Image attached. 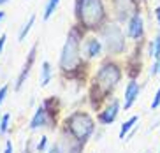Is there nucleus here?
Instances as JSON below:
<instances>
[{
    "mask_svg": "<svg viewBox=\"0 0 160 153\" xmlns=\"http://www.w3.org/2000/svg\"><path fill=\"white\" fill-rule=\"evenodd\" d=\"M122 78H123V69L120 67L118 62L113 60L102 62L97 74L93 76V81L90 83V92H88L90 106L93 109H99L102 106V102L108 100L111 97V93L116 90Z\"/></svg>",
    "mask_w": 160,
    "mask_h": 153,
    "instance_id": "nucleus-1",
    "label": "nucleus"
},
{
    "mask_svg": "<svg viewBox=\"0 0 160 153\" xmlns=\"http://www.w3.org/2000/svg\"><path fill=\"white\" fill-rule=\"evenodd\" d=\"M86 30L81 25H72L69 33H67V41L62 48L60 53V62H58V67L63 72V76H76L78 72H81V69H86L88 60L83 56V41H85Z\"/></svg>",
    "mask_w": 160,
    "mask_h": 153,
    "instance_id": "nucleus-2",
    "label": "nucleus"
},
{
    "mask_svg": "<svg viewBox=\"0 0 160 153\" xmlns=\"http://www.w3.org/2000/svg\"><path fill=\"white\" fill-rule=\"evenodd\" d=\"M74 16L86 32H99L109 21L104 0H74Z\"/></svg>",
    "mask_w": 160,
    "mask_h": 153,
    "instance_id": "nucleus-3",
    "label": "nucleus"
},
{
    "mask_svg": "<svg viewBox=\"0 0 160 153\" xmlns=\"http://www.w3.org/2000/svg\"><path fill=\"white\" fill-rule=\"evenodd\" d=\"M62 127H65L78 141L86 144L88 139L95 132V120L90 113L79 109V111H74L67 116L65 120H63V125Z\"/></svg>",
    "mask_w": 160,
    "mask_h": 153,
    "instance_id": "nucleus-4",
    "label": "nucleus"
},
{
    "mask_svg": "<svg viewBox=\"0 0 160 153\" xmlns=\"http://www.w3.org/2000/svg\"><path fill=\"white\" fill-rule=\"evenodd\" d=\"M99 35L108 55H122V53H125V49H127V39H125L127 33L122 30L118 21L109 19L108 23L99 30Z\"/></svg>",
    "mask_w": 160,
    "mask_h": 153,
    "instance_id": "nucleus-5",
    "label": "nucleus"
},
{
    "mask_svg": "<svg viewBox=\"0 0 160 153\" xmlns=\"http://www.w3.org/2000/svg\"><path fill=\"white\" fill-rule=\"evenodd\" d=\"M114 19L118 23H127L136 14H141V0H111Z\"/></svg>",
    "mask_w": 160,
    "mask_h": 153,
    "instance_id": "nucleus-6",
    "label": "nucleus"
},
{
    "mask_svg": "<svg viewBox=\"0 0 160 153\" xmlns=\"http://www.w3.org/2000/svg\"><path fill=\"white\" fill-rule=\"evenodd\" d=\"M57 144L60 153H83V150H85V143L78 141L65 127L60 129V139Z\"/></svg>",
    "mask_w": 160,
    "mask_h": 153,
    "instance_id": "nucleus-7",
    "label": "nucleus"
},
{
    "mask_svg": "<svg viewBox=\"0 0 160 153\" xmlns=\"http://www.w3.org/2000/svg\"><path fill=\"white\" fill-rule=\"evenodd\" d=\"M122 109L123 107H122V104H120V100H118V99H113L104 109H100V111L97 113V121H99L100 125H113Z\"/></svg>",
    "mask_w": 160,
    "mask_h": 153,
    "instance_id": "nucleus-8",
    "label": "nucleus"
},
{
    "mask_svg": "<svg viewBox=\"0 0 160 153\" xmlns=\"http://www.w3.org/2000/svg\"><path fill=\"white\" fill-rule=\"evenodd\" d=\"M35 56H37V42L30 48L28 55H27V60H25L23 67H21V70H19L18 79H16V83H14V90H16V92H19V90H21V86L25 84V81H27V78H28V74H30V70H32L33 64H35Z\"/></svg>",
    "mask_w": 160,
    "mask_h": 153,
    "instance_id": "nucleus-9",
    "label": "nucleus"
},
{
    "mask_svg": "<svg viewBox=\"0 0 160 153\" xmlns=\"http://www.w3.org/2000/svg\"><path fill=\"white\" fill-rule=\"evenodd\" d=\"M104 44L97 35H90L83 41V46H81V51H83V56L86 60H95L102 55Z\"/></svg>",
    "mask_w": 160,
    "mask_h": 153,
    "instance_id": "nucleus-10",
    "label": "nucleus"
},
{
    "mask_svg": "<svg viewBox=\"0 0 160 153\" xmlns=\"http://www.w3.org/2000/svg\"><path fill=\"white\" fill-rule=\"evenodd\" d=\"M125 25H127V28H125L127 39H132V41H136V42L142 41V37H144V21H142L141 14L132 16Z\"/></svg>",
    "mask_w": 160,
    "mask_h": 153,
    "instance_id": "nucleus-11",
    "label": "nucleus"
},
{
    "mask_svg": "<svg viewBox=\"0 0 160 153\" xmlns=\"http://www.w3.org/2000/svg\"><path fill=\"white\" fill-rule=\"evenodd\" d=\"M139 93H141V86L137 84L136 79H130L127 83V86H125V95H123V104H122V107L125 111L132 109V106L139 99Z\"/></svg>",
    "mask_w": 160,
    "mask_h": 153,
    "instance_id": "nucleus-12",
    "label": "nucleus"
},
{
    "mask_svg": "<svg viewBox=\"0 0 160 153\" xmlns=\"http://www.w3.org/2000/svg\"><path fill=\"white\" fill-rule=\"evenodd\" d=\"M42 106L46 109L48 116H49V121H51V129L58 125V116H60L62 111V102L58 97H48L42 100Z\"/></svg>",
    "mask_w": 160,
    "mask_h": 153,
    "instance_id": "nucleus-13",
    "label": "nucleus"
},
{
    "mask_svg": "<svg viewBox=\"0 0 160 153\" xmlns=\"http://www.w3.org/2000/svg\"><path fill=\"white\" fill-rule=\"evenodd\" d=\"M41 127H49V129H51L49 116H48V113H46V109H44L42 104L35 109L32 120H30V123H28V129L30 130H37V129H41Z\"/></svg>",
    "mask_w": 160,
    "mask_h": 153,
    "instance_id": "nucleus-14",
    "label": "nucleus"
},
{
    "mask_svg": "<svg viewBox=\"0 0 160 153\" xmlns=\"http://www.w3.org/2000/svg\"><path fill=\"white\" fill-rule=\"evenodd\" d=\"M53 79V67L49 62H42V65H41V86H48L49 84V81Z\"/></svg>",
    "mask_w": 160,
    "mask_h": 153,
    "instance_id": "nucleus-15",
    "label": "nucleus"
},
{
    "mask_svg": "<svg viewBox=\"0 0 160 153\" xmlns=\"http://www.w3.org/2000/svg\"><path fill=\"white\" fill-rule=\"evenodd\" d=\"M137 121H139V116H130L128 120H125L122 123V127H120V134H118V137H120V139H125V137L128 135V132L136 127Z\"/></svg>",
    "mask_w": 160,
    "mask_h": 153,
    "instance_id": "nucleus-16",
    "label": "nucleus"
},
{
    "mask_svg": "<svg viewBox=\"0 0 160 153\" xmlns=\"http://www.w3.org/2000/svg\"><path fill=\"white\" fill-rule=\"evenodd\" d=\"M33 23H35V14H32L28 18V21L21 27V30H19V33H18V41L19 42H23L25 39H27V35H28V32L32 30V27H33Z\"/></svg>",
    "mask_w": 160,
    "mask_h": 153,
    "instance_id": "nucleus-17",
    "label": "nucleus"
},
{
    "mask_svg": "<svg viewBox=\"0 0 160 153\" xmlns=\"http://www.w3.org/2000/svg\"><path fill=\"white\" fill-rule=\"evenodd\" d=\"M148 55L155 60H160V32L155 35V39L150 42V53Z\"/></svg>",
    "mask_w": 160,
    "mask_h": 153,
    "instance_id": "nucleus-18",
    "label": "nucleus"
},
{
    "mask_svg": "<svg viewBox=\"0 0 160 153\" xmlns=\"http://www.w3.org/2000/svg\"><path fill=\"white\" fill-rule=\"evenodd\" d=\"M58 4H60V0H48L46 7H44V14H42V18H44V19H49V18H51L53 13L57 11Z\"/></svg>",
    "mask_w": 160,
    "mask_h": 153,
    "instance_id": "nucleus-19",
    "label": "nucleus"
},
{
    "mask_svg": "<svg viewBox=\"0 0 160 153\" xmlns=\"http://www.w3.org/2000/svg\"><path fill=\"white\" fill-rule=\"evenodd\" d=\"M9 127H11V115L5 113L2 115V120H0V135H5L9 132Z\"/></svg>",
    "mask_w": 160,
    "mask_h": 153,
    "instance_id": "nucleus-20",
    "label": "nucleus"
},
{
    "mask_svg": "<svg viewBox=\"0 0 160 153\" xmlns=\"http://www.w3.org/2000/svg\"><path fill=\"white\" fill-rule=\"evenodd\" d=\"M46 150H48V137H46V135H42V137L37 141V144H35V151H37V153H44Z\"/></svg>",
    "mask_w": 160,
    "mask_h": 153,
    "instance_id": "nucleus-21",
    "label": "nucleus"
},
{
    "mask_svg": "<svg viewBox=\"0 0 160 153\" xmlns=\"http://www.w3.org/2000/svg\"><path fill=\"white\" fill-rule=\"evenodd\" d=\"M160 107V86L157 88L155 95H153V100H151V109H158Z\"/></svg>",
    "mask_w": 160,
    "mask_h": 153,
    "instance_id": "nucleus-22",
    "label": "nucleus"
},
{
    "mask_svg": "<svg viewBox=\"0 0 160 153\" xmlns=\"http://www.w3.org/2000/svg\"><path fill=\"white\" fill-rule=\"evenodd\" d=\"M9 92V84H4V86H0V106H2V102H4L5 95Z\"/></svg>",
    "mask_w": 160,
    "mask_h": 153,
    "instance_id": "nucleus-23",
    "label": "nucleus"
},
{
    "mask_svg": "<svg viewBox=\"0 0 160 153\" xmlns=\"http://www.w3.org/2000/svg\"><path fill=\"white\" fill-rule=\"evenodd\" d=\"M158 67H160V60H155V62H153V65L150 67V74L151 76H157V74H158Z\"/></svg>",
    "mask_w": 160,
    "mask_h": 153,
    "instance_id": "nucleus-24",
    "label": "nucleus"
},
{
    "mask_svg": "<svg viewBox=\"0 0 160 153\" xmlns=\"http://www.w3.org/2000/svg\"><path fill=\"white\" fill-rule=\"evenodd\" d=\"M4 153H14V146H12V141H5Z\"/></svg>",
    "mask_w": 160,
    "mask_h": 153,
    "instance_id": "nucleus-25",
    "label": "nucleus"
},
{
    "mask_svg": "<svg viewBox=\"0 0 160 153\" xmlns=\"http://www.w3.org/2000/svg\"><path fill=\"white\" fill-rule=\"evenodd\" d=\"M5 39H7V35L2 33V35H0V53H2V49H4V46H5Z\"/></svg>",
    "mask_w": 160,
    "mask_h": 153,
    "instance_id": "nucleus-26",
    "label": "nucleus"
},
{
    "mask_svg": "<svg viewBox=\"0 0 160 153\" xmlns=\"http://www.w3.org/2000/svg\"><path fill=\"white\" fill-rule=\"evenodd\" d=\"M48 153H60V150H58V144L55 143V144H53V146H51V148L48 150Z\"/></svg>",
    "mask_w": 160,
    "mask_h": 153,
    "instance_id": "nucleus-27",
    "label": "nucleus"
},
{
    "mask_svg": "<svg viewBox=\"0 0 160 153\" xmlns=\"http://www.w3.org/2000/svg\"><path fill=\"white\" fill-rule=\"evenodd\" d=\"M155 19H157V23L160 25V5H158V7H155Z\"/></svg>",
    "mask_w": 160,
    "mask_h": 153,
    "instance_id": "nucleus-28",
    "label": "nucleus"
},
{
    "mask_svg": "<svg viewBox=\"0 0 160 153\" xmlns=\"http://www.w3.org/2000/svg\"><path fill=\"white\" fill-rule=\"evenodd\" d=\"M4 18H5V13H4V11H0V21H2Z\"/></svg>",
    "mask_w": 160,
    "mask_h": 153,
    "instance_id": "nucleus-29",
    "label": "nucleus"
},
{
    "mask_svg": "<svg viewBox=\"0 0 160 153\" xmlns=\"http://www.w3.org/2000/svg\"><path fill=\"white\" fill-rule=\"evenodd\" d=\"M9 0H0V5H4V4H7Z\"/></svg>",
    "mask_w": 160,
    "mask_h": 153,
    "instance_id": "nucleus-30",
    "label": "nucleus"
},
{
    "mask_svg": "<svg viewBox=\"0 0 160 153\" xmlns=\"http://www.w3.org/2000/svg\"><path fill=\"white\" fill-rule=\"evenodd\" d=\"M158 74H160V67H158Z\"/></svg>",
    "mask_w": 160,
    "mask_h": 153,
    "instance_id": "nucleus-31",
    "label": "nucleus"
},
{
    "mask_svg": "<svg viewBox=\"0 0 160 153\" xmlns=\"http://www.w3.org/2000/svg\"><path fill=\"white\" fill-rule=\"evenodd\" d=\"M0 120H2V115H0Z\"/></svg>",
    "mask_w": 160,
    "mask_h": 153,
    "instance_id": "nucleus-32",
    "label": "nucleus"
},
{
    "mask_svg": "<svg viewBox=\"0 0 160 153\" xmlns=\"http://www.w3.org/2000/svg\"><path fill=\"white\" fill-rule=\"evenodd\" d=\"M146 153H150V151H146Z\"/></svg>",
    "mask_w": 160,
    "mask_h": 153,
    "instance_id": "nucleus-33",
    "label": "nucleus"
},
{
    "mask_svg": "<svg viewBox=\"0 0 160 153\" xmlns=\"http://www.w3.org/2000/svg\"><path fill=\"white\" fill-rule=\"evenodd\" d=\"M158 153H160V151H158Z\"/></svg>",
    "mask_w": 160,
    "mask_h": 153,
    "instance_id": "nucleus-34",
    "label": "nucleus"
}]
</instances>
